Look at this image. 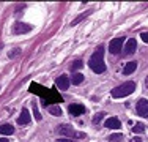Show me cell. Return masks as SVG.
Wrapping results in <instances>:
<instances>
[{
    "label": "cell",
    "mask_w": 148,
    "mask_h": 142,
    "mask_svg": "<svg viewBox=\"0 0 148 142\" xmlns=\"http://www.w3.org/2000/svg\"><path fill=\"white\" fill-rule=\"evenodd\" d=\"M33 115H35V119H36V120H41V114H40V111H38L36 104L33 106Z\"/></svg>",
    "instance_id": "21"
},
{
    "label": "cell",
    "mask_w": 148,
    "mask_h": 142,
    "mask_svg": "<svg viewBox=\"0 0 148 142\" xmlns=\"http://www.w3.org/2000/svg\"><path fill=\"white\" fill-rule=\"evenodd\" d=\"M134 90H136V84L132 81H129V82H125V84L118 85V87H115L112 90V97L114 98H125L128 95H131Z\"/></svg>",
    "instance_id": "2"
},
{
    "label": "cell",
    "mask_w": 148,
    "mask_h": 142,
    "mask_svg": "<svg viewBox=\"0 0 148 142\" xmlns=\"http://www.w3.org/2000/svg\"><path fill=\"white\" fill-rule=\"evenodd\" d=\"M145 85H147V88H148V76H147V79H145Z\"/></svg>",
    "instance_id": "26"
},
{
    "label": "cell",
    "mask_w": 148,
    "mask_h": 142,
    "mask_svg": "<svg viewBox=\"0 0 148 142\" xmlns=\"http://www.w3.org/2000/svg\"><path fill=\"white\" fill-rule=\"evenodd\" d=\"M32 27L30 24H24V22H16V24H13V27H11V32L14 35H22V33H27V32H30L32 30Z\"/></svg>",
    "instance_id": "5"
},
{
    "label": "cell",
    "mask_w": 148,
    "mask_h": 142,
    "mask_svg": "<svg viewBox=\"0 0 148 142\" xmlns=\"http://www.w3.org/2000/svg\"><path fill=\"white\" fill-rule=\"evenodd\" d=\"M55 133H57L58 136H62V137H74V136H77L79 139H84V137H85V134L77 133L71 125H58L57 128H55Z\"/></svg>",
    "instance_id": "3"
},
{
    "label": "cell",
    "mask_w": 148,
    "mask_h": 142,
    "mask_svg": "<svg viewBox=\"0 0 148 142\" xmlns=\"http://www.w3.org/2000/svg\"><path fill=\"white\" fill-rule=\"evenodd\" d=\"M123 38H115V40H112L109 43V51H110V54H120L123 49Z\"/></svg>",
    "instance_id": "6"
},
{
    "label": "cell",
    "mask_w": 148,
    "mask_h": 142,
    "mask_svg": "<svg viewBox=\"0 0 148 142\" xmlns=\"http://www.w3.org/2000/svg\"><path fill=\"white\" fill-rule=\"evenodd\" d=\"M71 82H73L74 85L82 84V82H84V74H80V73H74V74H73V77H71Z\"/></svg>",
    "instance_id": "14"
},
{
    "label": "cell",
    "mask_w": 148,
    "mask_h": 142,
    "mask_svg": "<svg viewBox=\"0 0 148 142\" xmlns=\"http://www.w3.org/2000/svg\"><path fill=\"white\" fill-rule=\"evenodd\" d=\"M131 142H142V141H140V137H134Z\"/></svg>",
    "instance_id": "24"
},
{
    "label": "cell",
    "mask_w": 148,
    "mask_h": 142,
    "mask_svg": "<svg viewBox=\"0 0 148 142\" xmlns=\"http://www.w3.org/2000/svg\"><path fill=\"white\" fill-rule=\"evenodd\" d=\"M13 133H14V128L11 125H2L0 126V134H3V136H11Z\"/></svg>",
    "instance_id": "13"
},
{
    "label": "cell",
    "mask_w": 148,
    "mask_h": 142,
    "mask_svg": "<svg viewBox=\"0 0 148 142\" xmlns=\"http://www.w3.org/2000/svg\"><path fill=\"white\" fill-rule=\"evenodd\" d=\"M0 142H8V139H5V137H0Z\"/></svg>",
    "instance_id": "25"
},
{
    "label": "cell",
    "mask_w": 148,
    "mask_h": 142,
    "mask_svg": "<svg viewBox=\"0 0 148 142\" xmlns=\"http://www.w3.org/2000/svg\"><path fill=\"white\" fill-rule=\"evenodd\" d=\"M49 112H51L52 115H55V117L62 115V109H60L58 106H49Z\"/></svg>",
    "instance_id": "15"
},
{
    "label": "cell",
    "mask_w": 148,
    "mask_h": 142,
    "mask_svg": "<svg viewBox=\"0 0 148 142\" xmlns=\"http://www.w3.org/2000/svg\"><path fill=\"white\" fill-rule=\"evenodd\" d=\"M30 123V112L27 111V109H24L22 112H21L19 119H17V125H29Z\"/></svg>",
    "instance_id": "11"
},
{
    "label": "cell",
    "mask_w": 148,
    "mask_h": 142,
    "mask_svg": "<svg viewBox=\"0 0 148 142\" xmlns=\"http://www.w3.org/2000/svg\"><path fill=\"white\" fill-rule=\"evenodd\" d=\"M55 85H57L58 90L65 92V90H68V87H69V79L66 76H60L55 79Z\"/></svg>",
    "instance_id": "7"
},
{
    "label": "cell",
    "mask_w": 148,
    "mask_h": 142,
    "mask_svg": "<svg viewBox=\"0 0 148 142\" xmlns=\"http://www.w3.org/2000/svg\"><path fill=\"white\" fill-rule=\"evenodd\" d=\"M136 112L139 114L140 117H143V119H148V99L142 98V99H139V101H137Z\"/></svg>",
    "instance_id": "4"
},
{
    "label": "cell",
    "mask_w": 148,
    "mask_h": 142,
    "mask_svg": "<svg viewBox=\"0 0 148 142\" xmlns=\"http://www.w3.org/2000/svg\"><path fill=\"white\" fill-rule=\"evenodd\" d=\"M140 37H142V40L145 41V43H148V32H145V33H142Z\"/></svg>",
    "instance_id": "23"
},
{
    "label": "cell",
    "mask_w": 148,
    "mask_h": 142,
    "mask_svg": "<svg viewBox=\"0 0 148 142\" xmlns=\"http://www.w3.org/2000/svg\"><path fill=\"white\" fill-rule=\"evenodd\" d=\"M137 70V62H128L123 68V74H132Z\"/></svg>",
    "instance_id": "12"
},
{
    "label": "cell",
    "mask_w": 148,
    "mask_h": 142,
    "mask_svg": "<svg viewBox=\"0 0 148 142\" xmlns=\"http://www.w3.org/2000/svg\"><path fill=\"white\" fill-rule=\"evenodd\" d=\"M103 119H104V112H98L96 115L93 117V123H95V125H98V123H99Z\"/></svg>",
    "instance_id": "18"
},
{
    "label": "cell",
    "mask_w": 148,
    "mask_h": 142,
    "mask_svg": "<svg viewBox=\"0 0 148 142\" xmlns=\"http://www.w3.org/2000/svg\"><path fill=\"white\" fill-rule=\"evenodd\" d=\"M82 66H84V63L80 62V60H77V62H74V63H73V66H71V68H73V70H80Z\"/></svg>",
    "instance_id": "20"
},
{
    "label": "cell",
    "mask_w": 148,
    "mask_h": 142,
    "mask_svg": "<svg viewBox=\"0 0 148 142\" xmlns=\"http://www.w3.org/2000/svg\"><path fill=\"white\" fill-rule=\"evenodd\" d=\"M121 134H112V136L110 137H109V141H110V142H120V141H121Z\"/></svg>",
    "instance_id": "19"
},
{
    "label": "cell",
    "mask_w": 148,
    "mask_h": 142,
    "mask_svg": "<svg viewBox=\"0 0 148 142\" xmlns=\"http://www.w3.org/2000/svg\"><path fill=\"white\" fill-rule=\"evenodd\" d=\"M91 13H93V10H90V11H87V13H84V14H80V16H79V17H76V19H74V21H73V22H71V26H77V24H79V22H80V21H82V19H84V17H85V16H88V14H91Z\"/></svg>",
    "instance_id": "16"
},
{
    "label": "cell",
    "mask_w": 148,
    "mask_h": 142,
    "mask_svg": "<svg viewBox=\"0 0 148 142\" xmlns=\"http://www.w3.org/2000/svg\"><path fill=\"white\" fill-rule=\"evenodd\" d=\"M19 54H21V51H19V49H16L14 52H10L8 57H10V59H13V57H16V55H19Z\"/></svg>",
    "instance_id": "22"
},
{
    "label": "cell",
    "mask_w": 148,
    "mask_h": 142,
    "mask_svg": "<svg viewBox=\"0 0 148 142\" xmlns=\"http://www.w3.org/2000/svg\"><path fill=\"white\" fill-rule=\"evenodd\" d=\"M68 111L71 112V115H74V117H79V115H82V114L85 112V108H84L82 104H69Z\"/></svg>",
    "instance_id": "9"
},
{
    "label": "cell",
    "mask_w": 148,
    "mask_h": 142,
    "mask_svg": "<svg viewBox=\"0 0 148 142\" xmlns=\"http://www.w3.org/2000/svg\"><path fill=\"white\" fill-rule=\"evenodd\" d=\"M143 131H145L143 123H137V125L132 126V133H136V134H140V133H143Z\"/></svg>",
    "instance_id": "17"
},
{
    "label": "cell",
    "mask_w": 148,
    "mask_h": 142,
    "mask_svg": "<svg viewBox=\"0 0 148 142\" xmlns=\"http://www.w3.org/2000/svg\"><path fill=\"white\" fill-rule=\"evenodd\" d=\"M106 128H109V130H120V126H121V123H120V120L117 117H110V119L106 120Z\"/></svg>",
    "instance_id": "10"
},
{
    "label": "cell",
    "mask_w": 148,
    "mask_h": 142,
    "mask_svg": "<svg viewBox=\"0 0 148 142\" xmlns=\"http://www.w3.org/2000/svg\"><path fill=\"white\" fill-rule=\"evenodd\" d=\"M88 66L95 71V73H104V71H106V65H104V48H103V46H99V48L95 51V54L90 57Z\"/></svg>",
    "instance_id": "1"
},
{
    "label": "cell",
    "mask_w": 148,
    "mask_h": 142,
    "mask_svg": "<svg viewBox=\"0 0 148 142\" xmlns=\"http://www.w3.org/2000/svg\"><path fill=\"white\" fill-rule=\"evenodd\" d=\"M136 49H137V41L134 40V38H129V40L126 41V44H125V54L126 55H132L134 52H136Z\"/></svg>",
    "instance_id": "8"
}]
</instances>
